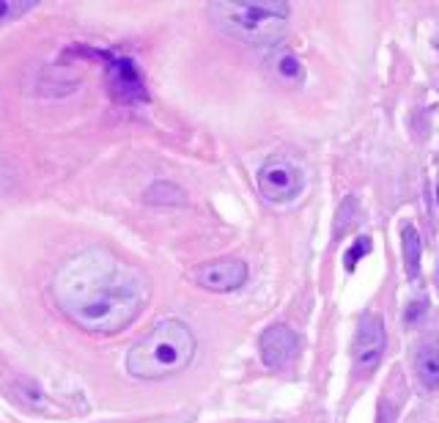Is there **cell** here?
<instances>
[{
  "label": "cell",
  "mask_w": 439,
  "mask_h": 423,
  "mask_svg": "<svg viewBox=\"0 0 439 423\" xmlns=\"http://www.w3.org/2000/svg\"><path fill=\"white\" fill-rule=\"evenodd\" d=\"M423 308H426V302H420V305H412V308H406V322H418V319L423 317V314H420Z\"/></svg>",
  "instance_id": "14"
},
{
  "label": "cell",
  "mask_w": 439,
  "mask_h": 423,
  "mask_svg": "<svg viewBox=\"0 0 439 423\" xmlns=\"http://www.w3.org/2000/svg\"><path fill=\"white\" fill-rule=\"evenodd\" d=\"M110 77H113V97L126 99V102L146 99V88L140 83V75L129 61H116L110 69Z\"/></svg>",
  "instance_id": "8"
},
{
  "label": "cell",
  "mask_w": 439,
  "mask_h": 423,
  "mask_svg": "<svg viewBox=\"0 0 439 423\" xmlns=\"http://www.w3.org/2000/svg\"><path fill=\"white\" fill-rule=\"evenodd\" d=\"M261 360L267 368H286L299 352V336L289 324H272L261 333Z\"/></svg>",
  "instance_id": "7"
},
{
  "label": "cell",
  "mask_w": 439,
  "mask_h": 423,
  "mask_svg": "<svg viewBox=\"0 0 439 423\" xmlns=\"http://www.w3.org/2000/svg\"><path fill=\"white\" fill-rule=\"evenodd\" d=\"M384 346H387V333L384 324L377 314H365L357 322V336H355V368L357 374H374L379 363L384 358Z\"/></svg>",
  "instance_id": "5"
},
{
  "label": "cell",
  "mask_w": 439,
  "mask_h": 423,
  "mask_svg": "<svg viewBox=\"0 0 439 423\" xmlns=\"http://www.w3.org/2000/svg\"><path fill=\"white\" fill-rule=\"evenodd\" d=\"M195 358V336L184 322L162 319L126 355V371L135 380H167L182 374Z\"/></svg>",
  "instance_id": "2"
},
{
  "label": "cell",
  "mask_w": 439,
  "mask_h": 423,
  "mask_svg": "<svg viewBox=\"0 0 439 423\" xmlns=\"http://www.w3.org/2000/svg\"><path fill=\"white\" fill-rule=\"evenodd\" d=\"M63 317L94 336L126 330L151 297L148 275L107 248H83L69 256L50 283Z\"/></svg>",
  "instance_id": "1"
},
{
  "label": "cell",
  "mask_w": 439,
  "mask_h": 423,
  "mask_svg": "<svg viewBox=\"0 0 439 423\" xmlns=\"http://www.w3.org/2000/svg\"><path fill=\"white\" fill-rule=\"evenodd\" d=\"M437 204H439V190H437Z\"/></svg>",
  "instance_id": "15"
},
{
  "label": "cell",
  "mask_w": 439,
  "mask_h": 423,
  "mask_svg": "<svg viewBox=\"0 0 439 423\" xmlns=\"http://www.w3.org/2000/svg\"><path fill=\"white\" fill-rule=\"evenodd\" d=\"M277 72H280V77H289V80H302V66L299 61L294 58V55H280V61H277Z\"/></svg>",
  "instance_id": "11"
},
{
  "label": "cell",
  "mask_w": 439,
  "mask_h": 423,
  "mask_svg": "<svg viewBox=\"0 0 439 423\" xmlns=\"http://www.w3.org/2000/svg\"><path fill=\"white\" fill-rule=\"evenodd\" d=\"M401 242H404V270L406 278L415 280L420 275V236L415 226H404L401 231Z\"/></svg>",
  "instance_id": "10"
},
{
  "label": "cell",
  "mask_w": 439,
  "mask_h": 423,
  "mask_svg": "<svg viewBox=\"0 0 439 423\" xmlns=\"http://www.w3.org/2000/svg\"><path fill=\"white\" fill-rule=\"evenodd\" d=\"M258 190L272 204H289L302 192V173L286 157H269L258 170Z\"/></svg>",
  "instance_id": "4"
},
{
  "label": "cell",
  "mask_w": 439,
  "mask_h": 423,
  "mask_svg": "<svg viewBox=\"0 0 439 423\" xmlns=\"http://www.w3.org/2000/svg\"><path fill=\"white\" fill-rule=\"evenodd\" d=\"M415 371L426 388H439V339L423 341L415 349Z\"/></svg>",
  "instance_id": "9"
},
{
  "label": "cell",
  "mask_w": 439,
  "mask_h": 423,
  "mask_svg": "<svg viewBox=\"0 0 439 423\" xmlns=\"http://www.w3.org/2000/svg\"><path fill=\"white\" fill-rule=\"evenodd\" d=\"M30 6L36 3H9V0H0V22H9V20H17L22 17L25 11H30Z\"/></svg>",
  "instance_id": "12"
},
{
  "label": "cell",
  "mask_w": 439,
  "mask_h": 423,
  "mask_svg": "<svg viewBox=\"0 0 439 423\" xmlns=\"http://www.w3.org/2000/svg\"><path fill=\"white\" fill-rule=\"evenodd\" d=\"M289 3H211V17L233 36L255 44H272L283 36L289 22Z\"/></svg>",
  "instance_id": "3"
},
{
  "label": "cell",
  "mask_w": 439,
  "mask_h": 423,
  "mask_svg": "<svg viewBox=\"0 0 439 423\" xmlns=\"http://www.w3.org/2000/svg\"><path fill=\"white\" fill-rule=\"evenodd\" d=\"M192 280L209 292H233L248 280V264L242 258H214L192 270Z\"/></svg>",
  "instance_id": "6"
},
{
  "label": "cell",
  "mask_w": 439,
  "mask_h": 423,
  "mask_svg": "<svg viewBox=\"0 0 439 423\" xmlns=\"http://www.w3.org/2000/svg\"><path fill=\"white\" fill-rule=\"evenodd\" d=\"M368 251H371V239L368 236H360L355 242V248L349 251V256H346V270H355L357 261H360V256H368Z\"/></svg>",
  "instance_id": "13"
}]
</instances>
